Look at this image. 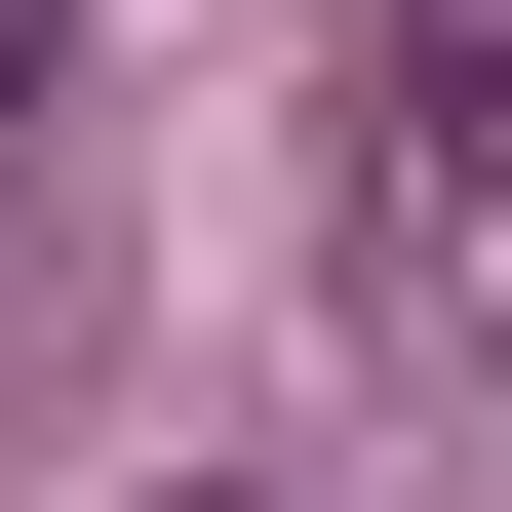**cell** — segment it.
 <instances>
[{
  "label": "cell",
  "mask_w": 512,
  "mask_h": 512,
  "mask_svg": "<svg viewBox=\"0 0 512 512\" xmlns=\"http://www.w3.org/2000/svg\"><path fill=\"white\" fill-rule=\"evenodd\" d=\"M355 158H394V197H434V237H512V0H434V40H394V79H355Z\"/></svg>",
  "instance_id": "cell-1"
},
{
  "label": "cell",
  "mask_w": 512,
  "mask_h": 512,
  "mask_svg": "<svg viewBox=\"0 0 512 512\" xmlns=\"http://www.w3.org/2000/svg\"><path fill=\"white\" fill-rule=\"evenodd\" d=\"M40 40H79V0H0V119H40Z\"/></svg>",
  "instance_id": "cell-2"
},
{
  "label": "cell",
  "mask_w": 512,
  "mask_h": 512,
  "mask_svg": "<svg viewBox=\"0 0 512 512\" xmlns=\"http://www.w3.org/2000/svg\"><path fill=\"white\" fill-rule=\"evenodd\" d=\"M197 512H237V473H197Z\"/></svg>",
  "instance_id": "cell-3"
}]
</instances>
